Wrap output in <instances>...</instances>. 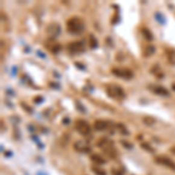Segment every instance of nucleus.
Instances as JSON below:
<instances>
[{
	"label": "nucleus",
	"mask_w": 175,
	"mask_h": 175,
	"mask_svg": "<svg viewBox=\"0 0 175 175\" xmlns=\"http://www.w3.org/2000/svg\"><path fill=\"white\" fill-rule=\"evenodd\" d=\"M67 29L71 34H81L84 32L85 25L81 18L72 17L67 21Z\"/></svg>",
	"instance_id": "obj_1"
},
{
	"label": "nucleus",
	"mask_w": 175,
	"mask_h": 175,
	"mask_svg": "<svg viewBox=\"0 0 175 175\" xmlns=\"http://www.w3.org/2000/svg\"><path fill=\"white\" fill-rule=\"evenodd\" d=\"M106 92H107V95L111 97V98L117 99V100H122L126 97L125 91L120 87L116 85V84H109L106 87Z\"/></svg>",
	"instance_id": "obj_2"
},
{
	"label": "nucleus",
	"mask_w": 175,
	"mask_h": 175,
	"mask_svg": "<svg viewBox=\"0 0 175 175\" xmlns=\"http://www.w3.org/2000/svg\"><path fill=\"white\" fill-rule=\"evenodd\" d=\"M112 74L117 77L124 79H131L133 77V71L127 68H112Z\"/></svg>",
	"instance_id": "obj_3"
},
{
	"label": "nucleus",
	"mask_w": 175,
	"mask_h": 175,
	"mask_svg": "<svg viewBox=\"0 0 175 175\" xmlns=\"http://www.w3.org/2000/svg\"><path fill=\"white\" fill-rule=\"evenodd\" d=\"M75 127H76V130H77L82 135H89V134L91 133V127H90V125H89L85 120H83V119L76 120Z\"/></svg>",
	"instance_id": "obj_4"
},
{
	"label": "nucleus",
	"mask_w": 175,
	"mask_h": 175,
	"mask_svg": "<svg viewBox=\"0 0 175 175\" xmlns=\"http://www.w3.org/2000/svg\"><path fill=\"white\" fill-rule=\"evenodd\" d=\"M155 161H157L158 164L162 165V166L168 167V168H170V169L175 170V162L172 160V159H169V158H167V157H157L155 158Z\"/></svg>",
	"instance_id": "obj_5"
},
{
	"label": "nucleus",
	"mask_w": 175,
	"mask_h": 175,
	"mask_svg": "<svg viewBox=\"0 0 175 175\" xmlns=\"http://www.w3.org/2000/svg\"><path fill=\"white\" fill-rule=\"evenodd\" d=\"M68 49L70 52L72 54H78V52H84V44L83 42H79V41H75V42H71L68 44Z\"/></svg>",
	"instance_id": "obj_6"
},
{
	"label": "nucleus",
	"mask_w": 175,
	"mask_h": 175,
	"mask_svg": "<svg viewBox=\"0 0 175 175\" xmlns=\"http://www.w3.org/2000/svg\"><path fill=\"white\" fill-rule=\"evenodd\" d=\"M94 127H95V130H97V131H104V130H107V129L111 127V122L99 119V120H96L95 122Z\"/></svg>",
	"instance_id": "obj_7"
},
{
	"label": "nucleus",
	"mask_w": 175,
	"mask_h": 175,
	"mask_svg": "<svg viewBox=\"0 0 175 175\" xmlns=\"http://www.w3.org/2000/svg\"><path fill=\"white\" fill-rule=\"evenodd\" d=\"M152 91L153 92H155L157 95L159 96H165V97H168L169 96V92H168V90L165 89L164 87H160V85H155V87H152Z\"/></svg>",
	"instance_id": "obj_8"
},
{
	"label": "nucleus",
	"mask_w": 175,
	"mask_h": 175,
	"mask_svg": "<svg viewBox=\"0 0 175 175\" xmlns=\"http://www.w3.org/2000/svg\"><path fill=\"white\" fill-rule=\"evenodd\" d=\"M74 148L76 149L77 152H90V147L88 146L87 144H84L83 141H77V142H75V145H74Z\"/></svg>",
	"instance_id": "obj_9"
},
{
	"label": "nucleus",
	"mask_w": 175,
	"mask_h": 175,
	"mask_svg": "<svg viewBox=\"0 0 175 175\" xmlns=\"http://www.w3.org/2000/svg\"><path fill=\"white\" fill-rule=\"evenodd\" d=\"M97 146H98L99 148L105 149V148H107V147L113 146V144H112L111 140H109L107 138H102V139H99V141L97 142Z\"/></svg>",
	"instance_id": "obj_10"
},
{
	"label": "nucleus",
	"mask_w": 175,
	"mask_h": 175,
	"mask_svg": "<svg viewBox=\"0 0 175 175\" xmlns=\"http://www.w3.org/2000/svg\"><path fill=\"white\" fill-rule=\"evenodd\" d=\"M91 160L95 162V164H98V165H104L105 164V160L100 155L98 154H92L91 155Z\"/></svg>",
	"instance_id": "obj_11"
},
{
	"label": "nucleus",
	"mask_w": 175,
	"mask_h": 175,
	"mask_svg": "<svg viewBox=\"0 0 175 175\" xmlns=\"http://www.w3.org/2000/svg\"><path fill=\"white\" fill-rule=\"evenodd\" d=\"M103 151H104V153L109 158H116V155H117V153H116V151H114L113 146H111V147H107V148L103 149Z\"/></svg>",
	"instance_id": "obj_12"
},
{
	"label": "nucleus",
	"mask_w": 175,
	"mask_h": 175,
	"mask_svg": "<svg viewBox=\"0 0 175 175\" xmlns=\"http://www.w3.org/2000/svg\"><path fill=\"white\" fill-rule=\"evenodd\" d=\"M142 34H144L145 39L147 41H152L153 40V34L149 32V29H147V28H142Z\"/></svg>",
	"instance_id": "obj_13"
},
{
	"label": "nucleus",
	"mask_w": 175,
	"mask_h": 175,
	"mask_svg": "<svg viewBox=\"0 0 175 175\" xmlns=\"http://www.w3.org/2000/svg\"><path fill=\"white\" fill-rule=\"evenodd\" d=\"M89 43H90V47H91L92 49H95L97 47V40L95 39V36L92 34L89 35Z\"/></svg>",
	"instance_id": "obj_14"
},
{
	"label": "nucleus",
	"mask_w": 175,
	"mask_h": 175,
	"mask_svg": "<svg viewBox=\"0 0 175 175\" xmlns=\"http://www.w3.org/2000/svg\"><path fill=\"white\" fill-rule=\"evenodd\" d=\"M155 52V47H153V46H148V47H146L145 48V55L146 56H149V55H152L153 52Z\"/></svg>",
	"instance_id": "obj_15"
},
{
	"label": "nucleus",
	"mask_w": 175,
	"mask_h": 175,
	"mask_svg": "<svg viewBox=\"0 0 175 175\" xmlns=\"http://www.w3.org/2000/svg\"><path fill=\"white\" fill-rule=\"evenodd\" d=\"M117 129L119 130V132H120L122 134H129V131H127V129H126V127H125L122 124H120V122H119V124H117Z\"/></svg>",
	"instance_id": "obj_16"
},
{
	"label": "nucleus",
	"mask_w": 175,
	"mask_h": 175,
	"mask_svg": "<svg viewBox=\"0 0 175 175\" xmlns=\"http://www.w3.org/2000/svg\"><path fill=\"white\" fill-rule=\"evenodd\" d=\"M92 169V172L95 173L96 175H106V173H105V170H103V169H100L99 167H92L91 168Z\"/></svg>",
	"instance_id": "obj_17"
},
{
	"label": "nucleus",
	"mask_w": 175,
	"mask_h": 175,
	"mask_svg": "<svg viewBox=\"0 0 175 175\" xmlns=\"http://www.w3.org/2000/svg\"><path fill=\"white\" fill-rule=\"evenodd\" d=\"M60 48H61V46L57 43H52V46H49V49H50L52 52H57L60 50Z\"/></svg>",
	"instance_id": "obj_18"
},
{
	"label": "nucleus",
	"mask_w": 175,
	"mask_h": 175,
	"mask_svg": "<svg viewBox=\"0 0 175 175\" xmlns=\"http://www.w3.org/2000/svg\"><path fill=\"white\" fill-rule=\"evenodd\" d=\"M144 122H145L146 125H153V124L155 122V119H154V118H151V117H145V118H144Z\"/></svg>",
	"instance_id": "obj_19"
},
{
	"label": "nucleus",
	"mask_w": 175,
	"mask_h": 175,
	"mask_svg": "<svg viewBox=\"0 0 175 175\" xmlns=\"http://www.w3.org/2000/svg\"><path fill=\"white\" fill-rule=\"evenodd\" d=\"M155 18H157L158 21H159L160 24H164V22H165V18L161 17V14H160V13H155Z\"/></svg>",
	"instance_id": "obj_20"
},
{
	"label": "nucleus",
	"mask_w": 175,
	"mask_h": 175,
	"mask_svg": "<svg viewBox=\"0 0 175 175\" xmlns=\"http://www.w3.org/2000/svg\"><path fill=\"white\" fill-rule=\"evenodd\" d=\"M141 147H142V148H145V149H147L148 152H153V148L149 146L148 144H146V142H142V144H141Z\"/></svg>",
	"instance_id": "obj_21"
},
{
	"label": "nucleus",
	"mask_w": 175,
	"mask_h": 175,
	"mask_svg": "<svg viewBox=\"0 0 175 175\" xmlns=\"http://www.w3.org/2000/svg\"><path fill=\"white\" fill-rule=\"evenodd\" d=\"M122 146H124V147H126V148H129V149H132V147H133V146H132L131 144L126 142L125 140H122Z\"/></svg>",
	"instance_id": "obj_22"
},
{
	"label": "nucleus",
	"mask_w": 175,
	"mask_h": 175,
	"mask_svg": "<svg viewBox=\"0 0 175 175\" xmlns=\"http://www.w3.org/2000/svg\"><path fill=\"white\" fill-rule=\"evenodd\" d=\"M112 175H122V170L113 168V169H112Z\"/></svg>",
	"instance_id": "obj_23"
},
{
	"label": "nucleus",
	"mask_w": 175,
	"mask_h": 175,
	"mask_svg": "<svg viewBox=\"0 0 175 175\" xmlns=\"http://www.w3.org/2000/svg\"><path fill=\"white\" fill-rule=\"evenodd\" d=\"M63 124H64V125L69 124V119H68V118H64V119H63Z\"/></svg>",
	"instance_id": "obj_24"
},
{
	"label": "nucleus",
	"mask_w": 175,
	"mask_h": 175,
	"mask_svg": "<svg viewBox=\"0 0 175 175\" xmlns=\"http://www.w3.org/2000/svg\"><path fill=\"white\" fill-rule=\"evenodd\" d=\"M36 175H47V174H46L44 172H37V174Z\"/></svg>",
	"instance_id": "obj_25"
},
{
	"label": "nucleus",
	"mask_w": 175,
	"mask_h": 175,
	"mask_svg": "<svg viewBox=\"0 0 175 175\" xmlns=\"http://www.w3.org/2000/svg\"><path fill=\"white\" fill-rule=\"evenodd\" d=\"M172 89H173V90L175 91V84H173V85H172Z\"/></svg>",
	"instance_id": "obj_26"
}]
</instances>
